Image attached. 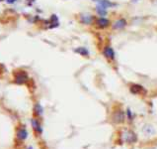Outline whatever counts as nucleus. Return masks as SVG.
<instances>
[{"label":"nucleus","instance_id":"1","mask_svg":"<svg viewBox=\"0 0 157 149\" xmlns=\"http://www.w3.org/2000/svg\"><path fill=\"white\" fill-rule=\"evenodd\" d=\"M95 17L90 13H81L79 15V21L83 24V25H86V26H90V25H93L95 23Z\"/></svg>","mask_w":157,"mask_h":149},{"label":"nucleus","instance_id":"12","mask_svg":"<svg viewBox=\"0 0 157 149\" xmlns=\"http://www.w3.org/2000/svg\"><path fill=\"white\" fill-rule=\"evenodd\" d=\"M96 12H97V14L99 16H101V17H105V16H107V14H108L107 9L103 8V7H101L99 5H97V7H96Z\"/></svg>","mask_w":157,"mask_h":149},{"label":"nucleus","instance_id":"6","mask_svg":"<svg viewBox=\"0 0 157 149\" xmlns=\"http://www.w3.org/2000/svg\"><path fill=\"white\" fill-rule=\"evenodd\" d=\"M123 138H124V140L127 143H132V142H134V141L136 140V134H134V132L129 131V130L125 131V133L123 134Z\"/></svg>","mask_w":157,"mask_h":149},{"label":"nucleus","instance_id":"15","mask_svg":"<svg viewBox=\"0 0 157 149\" xmlns=\"http://www.w3.org/2000/svg\"><path fill=\"white\" fill-rule=\"evenodd\" d=\"M16 1H17V0H6V2L8 4H13V3H15Z\"/></svg>","mask_w":157,"mask_h":149},{"label":"nucleus","instance_id":"10","mask_svg":"<svg viewBox=\"0 0 157 149\" xmlns=\"http://www.w3.org/2000/svg\"><path fill=\"white\" fill-rule=\"evenodd\" d=\"M28 136V132L25 128H21L17 131V137H18L20 140H25Z\"/></svg>","mask_w":157,"mask_h":149},{"label":"nucleus","instance_id":"11","mask_svg":"<svg viewBox=\"0 0 157 149\" xmlns=\"http://www.w3.org/2000/svg\"><path fill=\"white\" fill-rule=\"evenodd\" d=\"M130 92L134 95H138V93H141L143 92V88L139 85H132L130 86Z\"/></svg>","mask_w":157,"mask_h":149},{"label":"nucleus","instance_id":"3","mask_svg":"<svg viewBox=\"0 0 157 149\" xmlns=\"http://www.w3.org/2000/svg\"><path fill=\"white\" fill-rule=\"evenodd\" d=\"M127 21L125 20V18H119L113 22L112 28L114 29V30L121 31V30H124V29L127 27Z\"/></svg>","mask_w":157,"mask_h":149},{"label":"nucleus","instance_id":"7","mask_svg":"<svg viewBox=\"0 0 157 149\" xmlns=\"http://www.w3.org/2000/svg\"><path fill=\"white\" fill-rule=\"evenodd\" d=\"M113 120L115 122H123L125 120V113L123 112V110H116L114 112V114H113Z\"/></svg>","mask_w":157,"mask_h":149},{"label":"nucleus","instance_id":"9","mask_svg":"<svg viewBox=\"0 0 157 149\" xmlns=\"http://www.w3.org/2000/svg\"><path fill=\"white\" fill-rule=\"evenodd\" d=\"M74 52L76 53V54H79L80 56H83V57H89V55H90V53H89L88 49L85 47H78L76 48L75 50H74Z\"/></svg>","mask_w":157,"mask_h":149},{"label":"nucleus","instance_id":"8","mask_svg":"<svg viewBox=\"0 0 157 149\" xmlns=\"http://www.w3.org/2000/svg\"><path fill=\"white\" fill-rule=\"evenodd\" d=\"M93 1L96 2L99 6L103 7V8H105V9H108V8H110V7L116 6V4L113 3V2H111L110 0H93Z\"/></svg>","mask_w":157,"mask_h":149},{"label":"nucleus","instance_id":"13","mask_svg":"<svg viewBox=\"0 0 157 149\" xmlns=\"http://www.w3.org/2000/svg\"><path fill=\"white\" fill-rule=\"evenodd\" d=\"M32 125L34 127V129H35L36 131H38V132H42V128H41V126H40V124H39V121L37 120V119H32Z\"/></svg>","mask_w":157,"mask_h":149},{"label":"nucleus","instance_id":"5","mask_svg":"<svg viewBox=\"0 0 157 149\" xmlns=\"http://www.w3.org/2000/svg\"><path fill=\"white\" fill-rule=\"evenodd\" d=\"M95 24L100 29H107L111 26V21L106 17H99L95 20Z\"/></svg>","mask_w":157,"mask_h":149},{"label":"nucleus","instance_id":"14","mask_svg":"<svg viewBox=\"0 0 157 149\" xmlns=\"http://www.w3.org/2000/svg\"><path fill=\"white\" fill-rule=\"evenodd\" d=\"M35 113L37 115H41L43 113V107H41V104H39V103H37V104L35 105Z\"/></svg>","mask_w":157,"mask_h":149},{"label":"nucleus","instance_id":"4","mask_svg":"<svg viewBox=\"0 0 157 149\" xmlns=\"http://www.w3.org/2000/svg\"><path fill=\"white\" fill-rule=\"evenodd\" d=\"M103 55H104V57H105L106 59L110 60V61H114L115 58H116V53L114 51V49H113L111 46H109V45L104 47Z\"/></svg>","mask_w":157,"mask_h":149},{"label":"nucleus","instance_id":"2","mask_svg":"<svg viewBox=\"0 0 157 149\" xmlns=\"http://www.w3.org/2000/svg\"><path fill=\"white\" fill-rule=\"evenodd\" d=\"M14 76H15V83L18 84V85H23V84H26L29 80L28 74L26 73L25 71L16 72V73H14Z\"/></svg>","mask_w":157,"mask_h":149},{"label":"nucleus","instance_id":"16","mask_svg":"<svg viewBox=\"0 0 157 149\" xmlns=\"http://www.w3.org/2000/svg\"><path fill=\"white\" fill-rule=\"evenodd\" d=\"M132 1H138V0H132Z\"/></svg>","mask_w":157,"mask_h":149}]
</instances>
